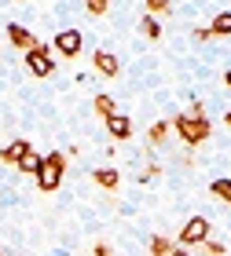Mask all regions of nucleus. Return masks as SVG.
Instances as JSON below:
<instances>
[{
	"label": "nucleus",
	"instance_id": "obj_19",
	"mask_svg": "<svg viewBox=\"0 0 231 256\" xmlns=\"http://www.w3.org/2000/svg\"><path fill=\"white\" fill-rule=\"evenodd\" d=\"M85 11H88L92 18H103L110 11V0H85Z\"/></svg>",
	"mask_w": 231,
	"mask_h": 256
},
{
	"label": "nucleus",
	"instance_id": "obj_2",
	"mask_svg": "<svg viewBox=\"0 0 231 256\" xmlns=\"http://www.w3.org/2000/svg\"><path fill=\"white\" fill-rule=\"evenodd\" d=\"M63 176H66V158H63V150H52V154L41 158V168L33 176V183H37L41 194H55L63 187Z\"/></svg>",
	"mask_w": 231,
	"mask_h": 256
},
{
	"label": "nucleus",
	"instance_id": "obj_9",
	"mask_svg": "<svg viewBox=\"0 0 231 256\" xmlns=\"http://www.w3.org/2000/svg\"><path fill=\"white\" fill-rule=\"evenodd\" d=\"M107 136L114 139V143H129V139H132V118H129V114H110V118H107Z\"/></svg>",
	"mask_w": 231,
	"mask_h": 256
},
{
	"label": "nucleus",
	"instance_id": "obj_18",
	"mask_svg": "<svg viewBox=\"0 0 231 256\" xmlns=\"http://www.w3.org/2000/svg\"><path fill=\"white\" fill-rule=\"evenodd\" d=\"M143 8H147V15H151V18H158V15H169V11H172V4H169V0H143Z\"/></svg>",
	"mask_w": 231,
	"mask_h": 256
},
{
	"label": "nucleus",
	"instance_id": "obj_15",
	"mask_svg": "<svg viewBox=\"0 0 231 256\" xmlns=\"http://www.w3.org/2000/svg\"><path fill=\"white\" fill-rule=\"evenodd\" d=\"M41 158H44V154L30 150V154H26V158H22L19 165H15V172H19V176H37V168H41Z\"/></svg>",
	"mask_w": 231,
	"mask_h": 256
},
{
	"label": "nucleus",
	"instance_id": "obj_10",
	"mask_svg": "<svg viewBox=\"0 0 231 256\" xmlns=\"http://www.w3.org/2000/svg\"><path fill=\"white\" fill-rule=\"evenodd\" d=\"M92 183L114 194V190H121V172L114 165H99V168H92Z\"/></svg>",
	"mask_w": 231,
	"mask_h": 256
},
{
	"label": "nucleus",
	"instance_id": "obj_1",
	"mask_svg": "<svg viewBox=\"0 0 231 256\" xmlns=\"http://www.w3.org/2000/svg\"><path fill=\"white\" fill-rule=\"evenodd\" d=\"M169 128L180 136L183 146H202V143H209V136H213L209 118H187V114H176V118L169 121Z\"/></svg>",
	"mask_w": 231,
	"mask_h": 256
},
{
	"label": "nucleus",
	"instance_id": "obj_6",
	"mask_svg": "<svg viewBox=\"0 0 231 256\" xmlns=\"http://www.w3.org/2000/svg\"><path fill=\"white\" fill-rule=\"evenodd\" d=\"M92 70H96L99 77L114 80V77H121V59L114 52H107V48H96L92 52Z\"/></svg>",
	"mask_w": 231,
	"mask_h": 256
},
{
	"label": "nucleus",
	"instance_id": "obj_20",
	"mask_svg": "<svg viewBox=\"0 0 231 256\" xmlns=\"http://www.w3.org/2000/svg\"><path fill=\"white\" fill-rule=\"evenodd\" d=\"M198 256H227V246H224V242H202Z\"/></svg>",
	"mask_w": 231,
	"mask_h": 256
},
{
	"label": "nucleus",
	"instance_id": "obj_12",
	"mask_svg": "<svg viewBox=\"0 0 231 256\" xmlns=\"http://www.w3.org/2000/svg\"><path fill=\"white\" fill-rule=\"evenodd\" d=\"M209 37H231V11H220V15L209 18Z\"/></svg>",
	"mask_w": 231,
	"mask_h": 256
},
{
	"label": "nucleus",
	"instance_id": "obj_16",
	"mask_svg": "<svg viewBox=\"0 0 231 256\" xmlns=\"http://www.w3.org/2000/svg\"><path fill=\"white\" fill-rule=\"evenodd\" d=\"M209 194H213V198H220L224 205H231V180H227V176L213 180V183H209Z\"/></svg>",
	"mask_w": 231,
	"mask_h": 256
},
{
	"label": "nucleus",
	"instance_id": "obj_22",
	"mask_svg": "<svg viewBox=\"0 0 231 256\" xmlns=\"http://www.w3.org/2000/svg\"><path fill=\"white\" fill-rule=\"evenodd\" d=\"M92 256H114V249L107 246V242H99V246H92Z\"/></svg>",
	"mask_w": 231,
	"mask_h": 256
},
{
	"label": "nucleus",
	"instance_id": "obj_14",
	"mask_svg": "<svg viewBox=\"0 0 231 256\" xmlns=\"http://www.w3.org/2000/svg\"><path fill=\"white\" fill-rule=\"evenodd\" d=\"M172 246H176L172 238H165V234H151V238H147V256H169Z\"/></svg>",
	"mask_w": 231,
	"mask_h": 256
},
{
	"label": "nucleus",
	"instance_id": "obj_24",
	"mask_svg": "<svg viewBox=\"0 0 231 256\" xmlns=\"http://www.w3.org/2000/svg\"><path fill=\"white\" fill-rule=\"evenodd\" d=\"M169 256H191V252L183 249V246H172V252H169Z\"/></svg>",
	"mask_w": 231,
	"mask_h": 256
},
{
	"label": "nucleus",
	"instance_id": "obj_11",
	"mask_svg": "<svg viewBox=\"0 0 231 256\" xmlns=\"http://www.w3.org/2000/svg\"><path fill=\"white\" fill-rule=\"evenodd\" d=\"M169 136H172L169 121H154L151 128H147V146H165V143H169Z\"/></svg>",
	"mask_w": 231,
	"mask_h": 256
},
{
	"label": "nucleus",
	"instance_id": "obj_3",
	"mask_svg": "<svg viewBox=\"0 0 231 256\" xmlns=\"http://www.w3.org/2000/svg\"><path fill=\"white\" fill-rule=\"evenodd\" d=\"M209 230H213V220H209V216H191L187 224L180 227L176 246H183V249H194V246H202V242H209Z\"/></svg>",
	"mask_w": 231,
	"mask_h": 256
},
{
	"label": "nucleus",
	"instance_id": "obj_8",
	"mask_svg": "<svg viewBox=\"0 0 231 256\" xmlns=\"http://www.w3.org/2000/svg\"><path fill=\"white\" fill-rule=\"evenodd\" d=\"M30 150H33V146H30V139H22V136L8 139V143L0 146V165H11V168H15L19 161H22V158L30 154Z\"/></svg>",
	"mask_w": 231,
	"mask_h": 256
},
{
	"label": "nucleus",
	"instance_id": "obj_26",
	"mask_svg": "<svg viewBox=\"0 0 231 256\" xmlns=\"http://www.w3.org/2000/svg\"><path fill=\"white\" fill-rule=\"evenodd\" d=\"M224 124H227V128H231V110H227V114H224Z\"/></svg>",
	"mask_w": 231,
	"mask_h": 256
},
{
	"label": "nucleus",
	"instance_id": "obj_17",
	"mask_svg": "<svg viewBox=\"0 0 231 256\" xmlns=\"http://www.w3.org/2000/svg\"><path fill=\"white\" fill-rule=\"evenodd\" d=\"M140 33H143L147 40H158V37H161V22L151 18V15H143V18H140Z\"/></svg>",
	"mask_w": 231,
	"mask_h": 256
},
{
	"label": "nucleus",
	"instance_id": "obj_25",
	"mask_svg": "<svg viewBox=\"0 0 231 256\" xmlns=\"http://www.w3.org/2000/svg\"><path fill=\"white\" fill-rule=\"evenodd\" d=\"M224 84L231 88V70H224Z\"/></svg>",
	"mask_w": 231,
	"mask_h": 256
},
{
	"label": "nucleus",
	"instance_id": "obj_7",
	"mask_svg": "<svg viewBox=\"0 0 231 256\" xmlns=\"http://www.w3.org/2000/svg\"><path fill=\"white\" fill-rule=\"evenodd\" d=\"M4 37H8V44H11V48H19L22 55H26V52L33 48V44H37V33H33V30H26L22 22H8V26H4Z\"/></svg>",
	"mask_w": 231,
	"mask_h": 256
},
{
	"label": "nucleus",
	"instance_id": "obj_13",
	"mask_svg": "<svg viewBox=\"0 0 231 256\" xmlns=\"http://www.w3.org/2000/svg\"><path fill=\"white\" fill-rule=\"evenodd\" d=\"M92 110H96V114H99V118H103V121H107V118H110V114H118V99H114V96H107V92H99V96H96V99H92Z\"/></svg>",
	"mask_w": 231,
	"mask_h": 256
},
{
	"label": "nucleus",
	"instance_id": "obj_21",
	"mask_svg": "<svg viewBox=\"0 0 231 256\" xmlns=\"http://www.w3.org/2000/svg\"><path fill=\"white\" fill-rule=\"evenodd\" d=\"M183 114H187V118H209V110H205V102H202V99H194Z\"/></svg>",
	"mask_w": 231,
	"mask_h": 256
},
{
	"label": "nucleus",
	"instance_id": "obj_23",
	"mask_svg": "<svg viewBox=\"0 0 231 256\" xmlns=\"http://www.w3.org/2000/svg\"><path fill=\"white\" fill-rule=\"evenodd\" d=\"M191 37L202 44V40H209V30H205V26H198V30H191Z\"/></svg>",
	"mask_w": 231,
	"mask_h": 256
},
{
	"label": "nucleus",
	"instance_id": "obj_5",
	"mask_svg": "<svg viewBox=\"0 0 231 256\" xmlns=\"http://www.w3.org/2000/svg\"><path fill=\"white\" fill-rule=\"evenodd\" d=\"M52 48L59 52L63 59H77L81 48H85V33H81V30H59L52 37Z\"/></svg>",
	"mask_w": 231,
	"mask_h": 256
},
{
	"label": "nucleus",
	"instance_id": "obj_4",
	"mask_svg": "<svg viewBox=\"0 0 231 256\" xmlns=\"http://www.w3.org/2000/svg\"><path fill=\"white\" fill-rule=\"evenodd\" d=\"M22 59H26V70L33 77H52L55 74V55H52V44H33V48L22 55Z\"/></svg>",
	"mask_w": 231,
	"mask_h": 256
},
{
	"label": "nucleus",
	"instance_id": "obj_28",
	"mask_svg": "<svg viewBox=\"0 0 231 256\" xmlns=\"http://www.w3.org/2000/svg\"><path fill=\"white\" fill-rule=\"evenodd\" d=\"M0 48H4V44H0Z\"/></svg>",
	"mask_w": 231,
	"mask_h": 256
},
{
	"label": "nucleus",
	"instance_id": "obj_27",
	"mask_svg": "<svg viewBox=\"0 0 231 256\" xmlns=\"http://www.w3.org/2000/svg\"><path fill=\"white\" fill-rule=\"evenodd\" d=\"M0 256H11V249H4V246H0Z\"/></svg>",
	"mask_w": 231,
	"mask_h": 256
}]
</instances>
